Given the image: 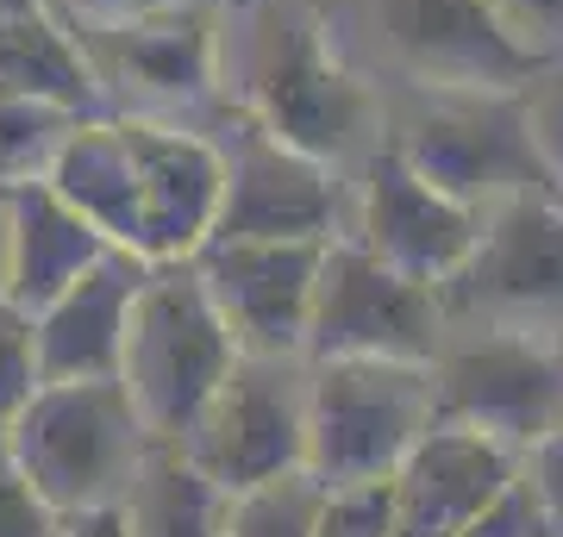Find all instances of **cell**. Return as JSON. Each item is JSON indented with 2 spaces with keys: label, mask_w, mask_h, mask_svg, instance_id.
<instances>
[{
  "label": "cell",
  "mask_w": 563,
  "mask_h": 537,
  "mask_svg": "<svg viewBox=\"0 0 563 537\" xmlns=\"http://www.w3.org/2000/svg\"><path fill=\"white\" fill-rule=\"evenodd\" d=\"M239 107L263 132L307 157L344 169L383 144V100L332 51L325 25L301 0H251L244 7Z\"/></svg>",
  "instance_id": "obj_1"
},
{
  "label": "cell",
  "mask_w": 563,
  "mask_h": 537,
  "mask_svg": "<svg viewBox=\"0 0 563 537\" xmlns=\"http://www.w3.org/2000/svg\"><path fill=\"white\" fill-rule=\"evenodd\" d=\"M151 425L139 418L120 376L107 381H44L7 425V462L57 513L120 506L151 457Z\"/></svg>",
  "instance_id": "obj_2"
},
{
  "label": "cell",
  "mask_w": 563,
  "mask_h": 537,
  "mask_svg": "<svg viewBox=\"0 0 563 537\" xmlns=\"http://www.w3.org/2000/svg\"><path fill=\"white\" fill-rule=\"evenodd\" d=\"M244 350L232 344L220 306L207 294L195 257L151 262L139 300H132V325H125V357L120 381L139 418L151 425L157 444H181V432L201 418V406L220 394L232 362Z\"/></svg>",
  "instance_id": "obj_3"
},
{
  "label": "cell",
  "mask_w": 563,
  "mask_h": 537,
  "mask_svg": "<svg viewBox=\"0 0 563 537\" xmlns=\"http://www.w3.org/2000/svg\"><path fill=\"white\" fill-rule=\"evenodd\" d=\"M432 425H439V376H432V362H401V357L313 362V388H307V476L320 488L388 481Z\"/></svg>",
  "instance_id": "obj_4"
},
{
  "label": "cell",
  "mask_w": 563,
  "mask_h": 537,
  "mask_svg": "<svg viewBox=\"0 0 563 537\" xmlns=\"http://www.w3.org/2000/svg\"><path fill=\"white\" fill-rule=\"evenodd\" d=\"M388 144L432 188H444L463 206H483V213L514 194H558V181H551L539 144H532V125H526V94L432 88V100Z\"/></svg>",
  "instance_id": "obj_5"
},
{
  "label": "cell",
  "mask_w": 563,
  "mask_h": 537,
  "mask_svg": "<svg viewBox=\"0 0 563 537\" xmlns=\"http://www.w3.org/2000/svg\"><path fill=\"white\" fill-rule=\"evenodd\" d=\"M444 318L563 338V200L514 194L488 206L483 238L439 288Z\"/></svg>",
  "instance_id": "obj_6"
},
{
  "label": "cell",
  "mask_w": 563,
  "mask_h": 537,
  "mask_svg": "<svg viewBox=\"0 0 563 537\" xmlns=\"http://www.w3.org/2000/svg\"><path fill=\"white\" fill-rule=\"evenodd\" d=\"M307 388H313L307 357H239L176 450L207 469L225 494L295 476L307 469Z\"/></svg>",
  "instance_id": "obj_7"
},
{
  "label": "cell",
  "mask_w": 563,
  "mask_h": 537,
  "mask_svg": "<svg viewBox=\"0 0 563 537\" xmlns=\"http://www.w3.org/2000/svg\"><path fill=\"white\" fill-rule=\"evenodd\" d=\"M444 350V306L439 288L388 269L357 238H332L313 281L307 313V362L332 357H401L439 362Z\"/></svg>",
  "instance_id": "obj_8"
},
{
  "label": "cell",
  "mask_w": 563,
  "mask_h": 537,
  "mask_svg": "<svg viewBox=\"0 0 563 537\" xmlns=\"http://www.w3.org/2000/svg\"><path fill=\"white\" fill-rule=\"evenodd\" d=\"M76 38L101 76L107 100L132 94L144 120H163V113H181V107H201L220 94L225 51L220 13L207 0H157L125 20H81Z\"/></svg>",
  "instance_id": "obj_9"
},
{
  "label": "cell",
  "mask_w": 563,
  "mask_h": 537,
  "mask_svg": "<svg viewBox=\"0 0 563 537\" xmlns=\"http://www.w3.org/2000/svg\"><path fill=\"white\" fill-rule=\"evenodd\" d=\"M432 376H439V418L476 425L520 457L563 425V338L483 325L476 338L439 350Z\"/></svg>",
  "instance_id": "obj_10"
},
{
  "label": "cell",
  "mask_w": 563,
  "mask_h": 537,
  "mask_svg": "<svg viewBox=\"0 0 563 537\" xmlns=\"http://www.w3.org/2000/svg\"><path fill=\"white\" fill-rule=\"evenodd\" d=\"M388 51L420 88L451 94H526L551 76L501 25L488 0H369Z\"/></svg>",
  "instance_id": "obj_11"
},
{
  "label": "cell",
  "mask_w": 563,
  "mask_h": 537,
  "mask_svg": "<svg viewBox=\"0 0 563 537\" xmlns=\"http://www.w3.org/2000/svg\"><path fill=\"white\" fill-rule=\"evenodd\" d=\"M325 244L332 238H207L195 250V269L244 357H307Z\"/></svg>",
  "instance_id": "obj_12"
},
{
  "label": "cell",
  "mask_w": 563,
  "mask_h": 537,
  "mask_svg": "<svg viewBox=\"0 0 563 537\" xmlns=\"http://www.w3.org/2000/svg\"><path fill=\"white\" fill-rule=\"evenodd\" d=\"M225 194L213 238H339V169L307 157L276 132H263L244 107H232Z\"/></svg>",
  "instance_id": "obj_13"
},
{
  "label": "cell",
  "mask_w": 563,
  "mask_h": 537,
  "mask_svg": "<svg viewBox=\"0 0 563 537\" xmlns=\"http://www.w3.org/2000/svg\"><path fill=\"white\" fill-rule=\"evenodd\" d=\"M483 206H463L444 188L413 169L395 144H376L363 157V206H357V244L376 250L388 269L444 288L463 269V257L483 238Z\"/></svg>",
  "instance_id": "obj_14"
},
{
  "label": "cell",
  "mask_w": 563,
  "mask_h": 537,
  "mask_svg": "<svg viewBox=\"0 0 563 537\" xmlns=\"http://www.w3.org/2000/svg\"><path fill=\"white\" fill-rule=\"evenodd\" d=\"M120 120L132 144V169H139V257H195L220 220V144L176 120H144V113H120Z\"/></svg>",
  "instance_id": "obj_15"
},
{
  "label": "cell",
  "mask_w": 563,
  "mask_h": 537,
  "mask_svg": "<svg viewBox=\"0 0 563 537\" xmlns=\"http://www.w3.org/2000/svg\"><path fill=\"white\" fill-rule=\"evenodd\" d=\"M520 450H507L501 438H488L476 425H451L439 418L426 432L407 462L395 469V525L401 537H457L507 481L520 476Z\"/></svg>",
  "instance_id": "obj_16"
},
{
  "label": "cell",
  "mask_w": 563,
  "mask_h": 537,
  "mask_svg": "<svg viewBox=\"0 0 563 537\" xmlns=\"http://www.w3.org/2000/svg\"><path fill=\"white\" fill-rule=\"evenodd\" d=\"M151 257L139 250H107L95 269H81L38 318V362L44 381H107L120 376L125 357V325H132V300H139Z\"/></svg>",
  "instance_id": "obj_17"
},
{
  "label": "cell",
  "mask_w": 563,
  "mask_h": 537,
  "mask_svg": "<svg viewBox=\"0 0 563 537\" xmlns=\"http://www.w3.org/2000/svg\"><path fill=\"white\" fill-rule=\"evenodd\" d=\"M13 200V262H7V300H20L25 313H44L51 300L95 262L113 250V244L81 220L76 206L51 188V181H20L7 188Z\"/></svg>",
  "instance_id": "obj_18"
},
{
  "label": "cell",
  "mask_w": 563,
  "mask_h": 537,
  "mask_svg": "<svg viewBox=\"0 0 563 537\" xmlns=\"http://www.w3.org/2000/svg\"><path fill=\"white\" fill-rule=\"evenodd\" d=\"M44 181H51L107 244L139 250V169H132V144H125L120 113H95V120L69 125V138L57 144Z\"/></svg>",
  "instance_id": "obj_19"
},
{
  "label": "cell",
  "mask_w": 563,
  "mask_h": 537,
  "mask_svg": "<svg viewBox=\"0 0 563 537\" xmlns=\"http://www.w3.org/2000/svg\"><path fill=\"white\" fill-rule=\"evenodd\" d=\"M0 88H7V94L51 100V107H69L81 120L113 113V100H107V88H101V76H95L88 51H81V38L63 32L44 7L0 20Z\"/></svg>",
  "instance_id": "obj_20"
},
{
  "label": "cell",
  "mask_w": 563,
  "mask_h": 537,
  "mask_svg": "<svg viewBox=\"0 0 563 537\" xmlns=\"http://www.w3.org/2000/svg\"><path fill=\"white\" fill-rule=\"evenodd\" d=\"M120 506L132 518V537H225V518H232V494L207 469H195L176 444H151Z\"/></svg>",
  "instance_id": "obj_21"
},
{
  "label": "cell",
  "mask_w": 563,
  "mask_h": 537,
  "mask_svg": "<svg viewBox=\"0 0 563 537\" xmlns=\"http://www.w3.org/2000/svg\"><path fill=\"white\" fill-rule=\"evenodd\" d=\"M76 120L81 113H69V107H51V100L7 94V88H0V188L38 181Z\"/></svg>",
  "instance_id": "obj_22"
},
{
  "label": "cell",
  "mask_w": 563,
  "mask_h": 537,
  "mask_svg": "<svg viewBox=\"0 0 563 537\" xmlns=\"http://www.w3.org/2000/svg\"><path fill=\"white\" fill-rule=\"evenodd\" d=\"M320 500H325V488L307 476V469L276 476V481H257V488L232 494L225 537H313V525H320Z\"/></svg>",
  "instance_id": "obj_23"
},
{
  "label": "cell",
  "mask_w": 563,
  "mask_h": 537,
  "mask_svg": "<svg viewBox=\"0 0 563 537\" xmlns=\"http://www.w3.org/2000/svg\"><path fill=\"white\" fill-rule=\"evenodd\" d=\"M38 388H44L38 318L25 313L20 300L0 294V425H13V413H20Z\"/></svg>",
  "instance_id": "obj_24"
},
{
  "label": "cell",
  "mask_w": 563,
  "mask_h": 537,
  "mask_svg": "<svg viewBox=\"0 0 563 537\" xmlns=\"http://www.w3.org/2000/svg\"><path fill=\"white\" fill-rule=\"evenodd\" d=\"M313 537H401V525H395V481L325 488Z\"/></svg>",
  "instance_id": "obj_25"
},
{
  "label": "cell",
  "mask_w": 563,
  "mask_h": 537,
  "mask_svg": "<svg viewBox=\"0 0 563 537\" xmlns=\"http://www.w3.org/2000/svg\"><path fill=\"white\" fill-rule=\"evenodd\" d=\"M457 537H558V525H551V506H544L532 469L520 462V476L507 481L501 494L488 500V506L470 518Z\"/></svg>",
  "instance_id": "obj_26"
},
{
  "label": "cell",
  "mask_w": 563,
  "mask_h": 537,
  "mask_svg": "<svg viewBox=\"0 0 563 537\" xmlns=\"http://www.w3.org/2000/svg\"><path fill=\"white\" fill-rule=\"evenodd\" d=\"M63 532H69V513H57L13 462H0V537H63Z\"/></svg>",
  "instance_id": "obj_27"
},
{
  "label": "cell",
  "mask_w": 563,
  "mask_h": 537,
  "mask_svg": "<svg viewBox=\"0 0 563 537\" xmlns=\"http://www.w3.org/2000/svg\"><path fill=\"white\" fill-rule=\"evenodd\" d=\"M488 7L544 69H563V0H488Z\"/></svg>",
  "instance_id": "obj_28"
},
{
  "label": "cell",
  "mask_w": 563,
  "mask_h": 537,
  "mask_svg": "<svg viewBox=\"0 0 563 537\" xmlns=\"http://www.w3.org/2000/svg\"><path fill=\"white\" fill-rule=\"evenodd\" d=\"M526 125H532V144H539L544 169H551V181L563 194V69H551V76H539L526 88Z\"/></svg>",
  "instance_id": "obj_29"
},
{
  "label": "cell",
  "mask_w": 563,
  "mask_h": 537,
  "mask_svg": "<svg viewBox=\"0 0 563 537\" xmlns=\"http://www.w3.org/2000/svg\"><path fill=\"white\" fill-rule=\"evenodd\" d=\"M526 469H532L544 506H551V525H558V537H563V425L551 432V438H539L532 450H526Z\"/></svg>",
  "instance_id": "obj_30"
},
{
  "label": "cell",
  "mask_w": 563,
  "mask_h": 537,
  "mask_svg": "<svg viewBox=\"0 0 563 537\" xmlns=\"http://www.w3.org/2000/svg\"><path fill=\"white\" fill-rule=\"evenodd\" d=\"M63 537H132V518L125 506H95V513H76Z\"/></svg>",
  "instance_id": "obj_31"
},
{
  "label": "cell",
  "mask_w": 563,
  "mask_h": 537,
  "mask_svg": "<svg viewBox=\"0 0 563 537\" xmlns=\"http://www.w3.org/2000/svg\"><path fill=\"white\" fill-rule=\"evenodd\" d=\"M81 20H125V13H139V7H157V0H69Z\"/></svg>",
  "instance_id": "obj_32"
},
{
  "label": "cell",
  "mask_w": 563,
  "mask_h": 537,
  "mask_svg": "<svg viewBox=\"0 0 563 537\" xmlns=\"http://www.w3.org/2000/svg\"><path fill=\"white\" fill-rule=\"evenodd\" d=\"M7 262H13V200L0 188V294H7Z\"/></svg>",
  "instance_id": "obj_33"
},
{
  "label": "cell",
  "mask_w": 563,
  "mask_h": 537,
  "mask_svg": "<svg viewBox=\"0 0 563 537\" xmlns=\"http://www.w3.org/2000/svg\"><path fill=\"white\" fill-rule=\"evenodd\" d=\"M32 7H44V0H0V20H13V13H32Z\"/></svg>",
  "instance_id": "obj_34"
},
{
  "label": "cell",
  "mask_w": 563,
  "mask_h": 537,
  "mask_svg": "<svg viewBox=\"0 0 563 537\" xmlns=\"http://www.w3.org/2000/svg\"><path fill=\"white\" fill-rule=\"evenodd\" d=\"M0 462H7V425H0Z\"/></svg>",
  "instance_id": "obj_35"
}]
</instances>
